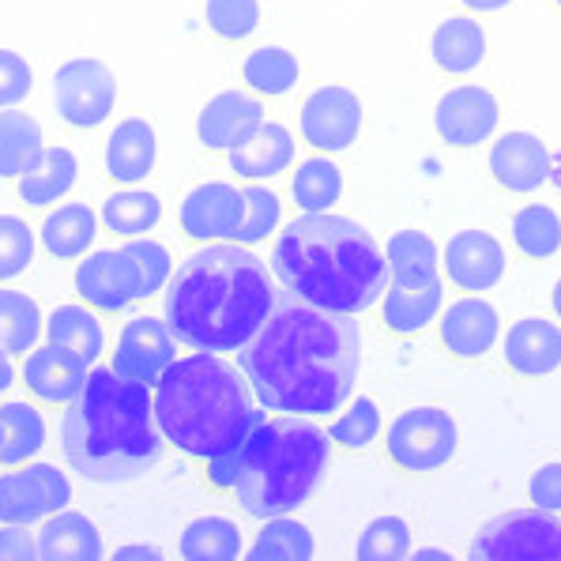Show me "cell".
<instances>
[{"mask_svg": "<svg viewBox=\"0 0 561 561\" xmlns=\"http://www.w3.org/2000/svg\"><path fill=\"white\" fill-rule=\"evenodd\" d=\"M238 366L264 411L321 419L355 396L362 328L351 313L279 290L267 321L238 351Z\"/></svg>", "mask_w": 561, "mask_h": 561, "instance_id": "cell-1", "label": "cell"}, {"mask_svg": "<svg viewBox=\"0 0 561 561\" xmlns=\"http://www.w3.org/2000/svg\"><path fill=\"white\" fill-rule=\"evenodd\" d=\"M275 283L261 256L238 241L188 253L167 283V324L193 351H241L275 306Z\"/></svg>", "mask_w": 561, "mask_h": 561, "instance_id": "cell-2", "label": "cell"}, {"mask_svg": "<svg viewBox=\"0 0 561 561\" xmlns=\"http://www.w3.org/2000/svg\"><path fill=\"white\" fill-rule=\"evenodd\" d=\"M272 272L283 290L332 313H366L388 290V261L355 219L301 211L275 234Z\"/></svg>", "mask_w": 561, "mask_h": 561, "instance_id": "cell-3", "label": "cell"}, {"mask_svg": "<svg viewBox=\"0 0 561 561\" xmlns=\"http://www.w3.org/2000/svg\"><path fill=\"white\" fill-rule=\"evenodd\" d=\"M60 445L72 471L99 486L144 479L167 448L154 419V388L114 374V366H91L88 385L60 422Z\"/></svg>", "mask_w": 561, "mask_h": 561, "instance_id": "cell-4", "label": "cell"}, {"mask_svg": "<svg viewBox=\"0 0 561 561\" xmlns=\"http://www.w3.org/2000/svg\"><path fill=\"white\" fill-rule=\"evenodd\" d=\"M332 463V437L306 414L261 419L230 453L207 460V482L230 490L256 520L295 513L317 494Z\"/></svg>", "mask_w": 561, "mask_h": 561, "instance_id": "cell-5", "label": "cell"}, {"mask_svg": "<svg viewBox=\"0 0 561 561\" xmlns=\"http://www.w3.org/2000/svg\"><path fill=\"white\" fill-rule=\"evenodd\" d=\"M154 419L170 445L207 463L230 453L264 419V403L241 366L219 351H196L178 358L154 385Z\"/></svg>", "mask_w": 561, "mask_h": 561, "instance_id": "cell-6", "label": "cell"}, {"mask_svg": "<svg viewBox=\"0 0 561 561\" xmlns=\"http://www.w3.org/2000/svg\"><path fill=\"white\" fill-rule=\"evenodd\" d=\"M460 448V430L456 419L442 408H411L388 426L385 453L392 468L408 474L442 471Z\"/></svg>", "mask_w": 561, "mask_h": 561, "instance_id": "cell-7", "label": "cell"}, {"mask_svg": "<svg viewBox=\"0 0 561 561\" xmlns=\"http://www.w3.org/2000/svg\"><path fill=\"white\" fill-rule=\"evenodd\" d=\"M474 561H516L547 558L561 561V520L547 508H513L482 524L471 542Z\"/></svg>", "mask_w": 561, "mask_h": 561, "instance_id": "cell-8", "label": "cell"}, {"mask_svg": "<svg viewBox=\"0 0 561 561\" xmlns=\"http://www.w3.org/2000/svg\"><path fill=\"white\" fill-rule=\"evenodd\" d=\"M117 102V80L102 60L76 57L54 72V106L72 128L106 125Z\"/></svg>", "mask_w": 561, "mask_h": 561, "instance_id": "cell-9", "label": "cell"}, {"mask_svg": "<svg viewBox=\"0 0 561 561\" xmlns=\"http://www.w3.org/2000/svg\"><path fill=\"white\" fill-rule=\"evenodd\" d=\"M72 502V482L54 463H23L0 474V524H42Z\"/></svg>", "mask_w": 561, "mask_h": 561, "instance_id": "cell-10", "label": "cell"}, {"mask_svg": "<svg viewBox=\"0 0 561 561\" xmlns=\"http://www.w3.org/2000/svg\"><path fill=\"white\" fill-rule=\"evenodd\" d=\"M301 140L321 154H340L351 151L362 133V102L355 91L340 88V83H328L317 88L301 102Z\"/></svg>", "mask_w": 561, "mask_h": 561, "instance_id": "cell-11", "label": "cell"}, {"mask_svg": "<svg viewBox=\"0 0 561 561\" xmlns=\"http://www.w3.org/2000/svg\"><path fill=\"white\" fill-rule=\"evenodd\" d=\"M174 362H178V335L167 321L144 313L121 328L117 351H114V374L154 388Z\"/></svg>", "mask_w": 561, "mask_h": 561, "instance_id": "cell-12", "label": "cell"}, {"mask_svg": "<svg viewBox=\"0 0 561 561\" xmlns=\"http://www.w3.org/2000/svg\"><path fill=\"white\" fill-rule=\"evenodd\" d=\"M181 234L196 245L211 241H234L241 219H245V188L230 181H204L181 204Z\"/></svg>", "mask_w": 561, "mask_h": 561, "instance_id": "cell-13", "label": "cell"}, {"mask_svg": "<svg viewBox=\"0 0 561 561\" xmlns=\"http://www.w3.org/2000/svg\"><path fill=\"white\" fill-rule=\"evenodd\" d=\"M76 290L99 313H125L133 301H140V272L125 245L99 249L76 267Z\"/></svg>", "mask_w": 561, "mask_h": 561, "instance_id": "cell-14", "label": "cell"}, {"mask_svg": "<svg viewBox=\"0 0 561 561\" xmlns=\"http://www.w3.org/2000/svg\"><path fill=\"white\" fill-rule=\"evenodd\" d=\"M497 121H502V106L479 83H463V88L445 91L434 110L437 136H442L448 148H460V151L479 148L482 140H490Z\"/></svg>", "mask_w": 561, "mask_h": 561, "instance_id": "cell-15", "label": "cell"}, {"mask_svg": "<svg viewBox=\"0 0 561 561\" xmlns=\"http://www.w3.org/2000/svg\"><path fill=\"white\" fill-rule=\"evenodd\" d=\"M445 279L463 295L494 290L505 279V245L486 230H460L445 241Z\"/></svg>", "mask_w": 561, "mask_h": 561, "instance_id": "cell-16", "label": "cell"}, {"mask_svg": "<svg viewBox=\"0 0 561 561\" xmlns=\"http://www.w3.org/2000/svg\"><path fill=\"white\" fill-rule=\"evenodd\" d=\"M437 335H442V347L456 362H479L502 340V317L486 298L463 295L437 317Z\"/></svg>", "mask_w": 561, "mask_h": 561, "instance_id": "cell-17", "label": "cell"}, {"mask_svg": "<svg viewBox=\"0 0 561 561\" xmlns=\"http://www.w3.org/2000/svg\"><path fill=\"white\" fill-rule=\"evenodd\" d=\"M264 106L261 99L245 91H219L211 102H204L201 117H196V136L207 151L234 154L261 133Z\"/></svg>", "mask_w": 561, "mask_h": 561, "instance_id": "cell-18", "label": "cell"}, {"mask_svg": "<svg viewBox=\"0 0 561 561\" xmlns=\"http://www.w3.org/2000/svg\"><path fill=\"white\" fill-rule=\"evenodd\" d=\"M486 167L505 193L528 196L550 181V148L535 133H505L490 144Z\"/></svg>", "mask_w": 561, "mask_h": 561, "instance_id": "cell-19", "label": "cell"}, {"mask_svg": "<svg viewBox=\"0 0 561 561\" xmlns=\"http://www.w3.org/2000/svg\"><path fill=\"white\" fill-rule=\"evenodd\" d=\"M91 366L72 351L57 347V343H46V347H34L23 358V385L34 400L42 403H57V408H68L76 396L88 385Z\"/></svg>", "mask_w": 561, "mask_h": 561, "instance_id": "cell-20", "label": "cell"}, {"mask_svg": "<svg viewBox=\"0 0 561 561\" xmlns=\"http://www.w3.org/2000/svg\"><path fill=\"white\" fill-rule=\"evenodd\" d=\"M505 366L516 377H550L561 369V324L547 317H524L505 332Z\"/></svg>", "mask_w": 561, "mask_h": 561, "instance_id": "cell-21", "label": "cell"}, {"mask_svg": "<svg viewBox=\"0 0 561 561\" xmlns=\"http://www.w3.org/2000/svg\"><path fill=\"white\" fill-rule=\"evenodd\" d=\"M445 279L422 283H388L385 290V328L392 335H419L442 317Z\"/></svg>", "mask_w": 561, "mask_h": 561, "instance_id": "cell-22", "label": "cell"}, {"mask_svg": "<svg viewBox=\"0 0 561 561\" xmlns=\"http://www.w3.org/2000/svg\"><path fill=\"white\" fill-rule=\"evenodd\" d=\"M159 159V144H154V128L144 117H125L114 125L106 140V174L117 185H140L154 170Z\"/></svg>", "mask_w": 561, "mask_h": 561, "instance_id": "cell-23", "label": "cell"}, {"mask_svg": "<svg viewBox=\"0 0 561 561\" xmlns=\"http://www.w3.org/2000/svg\"><path fill=\"white\" fill-rule=\"evenodd\" d=\"M34 547L42 561H99L102 558V535L83 513L60 508L46 516L42 528L34 531Z\"/></svg>", "mask_w": 561, "mask_h": 561, "instance_id": "cell-24", "label": "cell"}, {"mask_svg": "<svg viewBox=\"0 0 561 561\" xmlns=\"http://www.w3.org/2000/svg\"><path fill=\"white\" fill-rule=\"evenodd\" d=\"M430 57L445 76H468L486 60V31L474 15H448L434 27Z\"/></svg>", "mask_w": 561, "mask_h": 561, "instance_id": "cell-25", "label": "cell"}, {"mask_svg": "<svg viewBox=\"0 0 561 561\" xmlns=\"http://www.w3.org/2000/svg\"><path fill=\"white\" fill-rule=\"evenodd\" d=\"M290 162H295V136H290L287 125H275V121H264L261 133L241 151L230 154V170L245 181L279 178Z\"/></svg>", "mask_w": 561, "mask_h": 561, "instance_id": "cell-26", "label": "cell"}, {"mask_svg": "<svg viewBox=\"0 0 561 561\" xmlns=\"http://www.w3.org/2000/svg\"><path fill=\"white\" fill-rule=\"evenodd\" d=\"M46 154V136H42L38 121L23 110H0V178L31 174Z\"/></svg>", "mask_w": 561, "mask_h": 561, "instance_id": "cell-27", "label": "cell"}, {"mask_svg": "<svg viewBox=\"0 0 561 561\" xmlns=\"http://www.w3.org/2000/svg\"><path fill=\"white\" fill-rule=\"evenodd\" d=\"M46 340L80 355L88 366H94L102 358V351H106V332H102L99 309H91L88 301L83 306H57L46 317Z\"/></svg>", "mask_w": 561, "mask_h": 561, "instance_id": "cell-28", "label": "cell"}, {"mask_svg": "<svg viewBox=\"0 0 561 561\" xmlns=\"http://www.w3.org/2000/svg\"><path fill=\"white\" fill-rule=\"evenodd\" d=\"M99 238V215L88 204H60L42 222V245L57 261H80Z\"/></svg>", "mask_w": 561, "mask_h": 561, "instance_id": "cell-29", "label": "cell"}, {"mask_svg": "<svg viewBox=\"0 0 561 561\" xmlns=\"http://www.w3.org/2000/svg\"><path fill=\"white\" fill-rule=\"evenodd\" d=\"M0 430H4V448H0V463L4 468H20V463L34 460L46 448V419L27 400L0 403Z\"/></svg>", "mask_w": 561, "mask_h": 561, "instance_id": "cell-30", "label": "cell"}, {"mask_svg": "<svg viewBox=\"0 0 561 561\" xmlns=\"http://www.w3.org/2000/svg\"><path fill=\"white\" fill-rule=\"evenodd\" d=\"M388 261V283H422L442 275V253H437L434 238L422 230H400L388 238L385 245Z\"/></svg>", "mask_w": 561, "mask_h": 561, "instance_id": "cell-31", "label": "cell"}, {"mask_svg": "<svg viewBox=\"0 0 561 561\" xmlns=\"http://www.w3.org/2000/svg\"><path fill=\"white\" fill-rule=\"evenodd\" d=\"M76 178H80L76 154L68 148H46L38 167L20 178V201L31 207H49L54 201H65Z\"/></svg>", "mask_w": 561, "mask_h": 561, "instance_id": "cell-32", "label": "cell"}, {"mask_svg": "<svg viewBox=\"0 0 561 561\" xmlns=\"http://www.w3.org/2000/svg\"><path fill=\"white\" fill-rule=\"evenodd\" d=\"M162 219V201L148 188H117V193L106 196L102 204V222H106L110 234L117 238H144L148 230L159 227Z\"/></svg>", "mask_w": 561, "mask_h": 561, "instance_id": "cell-33", "label": "cell"}, {"mask_svg": "<svg viewBox=\"0 0 561 561\" xmlns=\"http://www.w3.org/2000/svg\"><path fill=\"white\" fill-rule=\"evenodd\" d=\"M298 76H301L298 57L283 46L253 49V54L245 57V65H241L245 88L253 94H261V99H283V94H290L298 83Z\"/></svg>", "mask_w": 561, "mask_h": 561, "instance_id": "cell-34", "label": "cell"}, {"mask_svg": "<svg viewBox=\"0 0 561 561\" xmlns=\"http://www.w3.org/2000/svg\"><path fill=\"white\" fill-rule=\"evenodd\" d=\"M185 561H234L241 558V528L227 516H196L178 542Z\"/></svg>", "mask_w": 561, "mask_h": 561, "instance_id": "cell-35", "label": "cell"}, {"mask_svg": "<svg viewBox=\"0 0 561 561\" xmlns=\"http://www.w3.org/2000/svg\"><path fill=\"white\" fill-rule=\"evenodd\" d=\"M46 321H42L38 301L23 290H0V347L8 355H27L38 347Z\"/></svg>", "mask_w": 561, "mask_h": 561, "instance_id": "cell-36", "label": "cell"}, {"mask_svg": "<svg viewBox=\"0 0 561 561\" xmlns=\"http://www.w3.org/2000/svg\"><path fill=\"white\" fill-rule=\"evenodd\" d=\"M317 554L313 531L306 524L283 516H267L264 528L256 531V542L249 547V561H309Z\"/></svg>", "mask_w": 561, "mask_h": 561, "instance_id": "cell-37", "label": "cell"}, {"mask_svg": "<svg viewBox=\"0 0 561 561\" xmlns=\"http://www.w3.org/2000/svg\"><path fill=\"white\" fill-rule=\"evenodd\" d=\"M290 193H295L298 211H332L343 196V174L328 154L317 151L306 159L290 178Z\"/></svg>", "mask_w": 561, "mask_h": 561, "instance_id": "cell-38", "label": "cell"}, {"mask_svg": "<svg viewBox=\"0 0 561 561\" xmlns=\"http://www.w3.org/2000/svg\"><path fill=\"white\" fill-rule=\"evenodd\" d=\"M513 245L528 261H550L561 249V215L547 204H528L513 215Z\"/></svg>", "mask_w": 561, "mask_h": 561, "instance_id": "cell-39", "label": "cell"}, {"mask_svg": "<svg viewBox=\"0 0 561 561\" xmlns=\"http://www.w3.org/2000/svg\"><path fill=\"white\" fill-rule=\"evenodd\" d=\"M204 27L219 42H245L261 27V0H204Z\"/></svg>", "mask_w": 561, "mask_h": 561, "instance_id": "cell-40", "label": "cell"}, {"mask_svg": "<svg viewBox=\"0 0 561 561\" xmlns=\"http://www.w3.org/2000/svg\"><path fill=\"white\" fill-rule=\"evenodd\" d=\"M328 437H332V445L347 448V453L369 448L381 437V411H377V403L369 400V396H358V400L328 426Z\"/></svg>", "mask_w": 561, "mask_h": 561, "instance_id": "cell-41", "label": "cell"}, {"mask_svg": "<svg viewBox=\"0 0 561 561\" xmlns=\"http://www.w3.org/2000/svg\"><path fill=\"white\" fill-rule=\"evenodd\" d=\"M411 558V528L403 516H377L358 539V561H403Z\"/></svg>", "mask_w": 561, "mask_h": 561, "instance_id": "cell-42", "label": "cell"}, {"mask_svg": "<svg viewBox=\"0 0 561 561\" xmlns=\"http://www.w3.org/2000/svg\"><path fill=\"white\" fill-rule=\"evenodd\" d=\"M279 219H283L279 196L264 185H245V219H241L234 241L238 245H256V241H264L267 234L279 230Z\"/></svg>", "mask_w": 561, "mask_h": 561, "instance_id": "cell-43", "label": "cell"}, {"mask_svg": "<svg viewBox=\"0 0 561 561\" xmlns=\"http://www.w3.org/2000/svg\"><path fill=\"white\" fill-rule=\"evenodd\" d=\"M34 230L15 215H0V283L23 275L34 261Z\"/></svg>", "mask_w": 561, "mask_h": 561, "instance_id": "cell-44", "label": "cell"}, {"mask_svg": "<svg viewBox=\"0 0 561 561\" xmlns=\"http://www.w3.org/2000/svg\"><path fill=\"white\" fill-rule=\"evenodd\" d=\"M125 249L133 253L136 272H140V301H148L159 295V290H167L170 275H174V261H170L167 245L148 241V238H133Z\"/></svg>", "mask_w": 561, "mask_h": 561, "instance_id": "cell-45", "label": "cell"}, {"mask_svg": "<svg viewBox=\"0 0 561 561\" xmlns=\"http://www.w3.org/2000/svg\"><path fill=\"white\" fill-rule=\"evenodd\" d=\"M34 88V72L15 49H0V110L20 106Z\"/></svg>", "mask_w": 561, "mask_h": 561, "instance_id": "cell-46", "label": "cell"}, {"mask_svg": "<svg viewBox=\"0 0 561 561\" xmlns=\"http://www.w3.org/2000/svg\"><path fill=\"white\" fill-rule=\"evenodd\" d=\"M528 494L535 508H547V513H561V463H542L531 474Z\"/></svg>", "mask_w": 561, "mask_h": 561, "instance_id": "cell-47", "label": "cell"}, {"mask_svg": "<svg viewBox=\"0 0 561 561\" xmlns=\"http://www.w3.org/2000/svg\"><path fill=\"white\" fill-rule=\"evenodd\" d=\"M31 558H38L34 531H27V524H4L0 528V561H31Z\"/></svg>", "mask_w": 561, "mask_h": 561, "instance_id": "cell-48", "label": "cell"}, {"mask_svg": "<svg viewBox=\"0 0 561 561\" xmlns=\"http://www.w3.org/2000/svg\"><path fill=\"white\" fill-rule=\"evenodd\" d=\"M15 385H20V369H15V355H8V351L0 347V396H8Z\"/></svg>", "mask_w": 561, "mask_h": 561, "instance_id": "cell-49", "label": "cell"}, {"mask_svg": "<svg viewBox=\"0 0 561 561\" xmlns=\"http://www.w3.org/2000/svg\"><path fill=\"white\" fill-rule=\"evenodd\" d=\"M128 558L162 561V550H159V547H144V542H136V547H121V550H114V561H128Z\"/></svg>", "mask_w": 561, "mask_h": 561, "instance_id": "cell-50", "label": "cell"}, {"mask_svg": "<svg viewBox=\"0 0 561 561\" xmlns=\"http://www.w3.org/2000/svg\"><path fill=\"white\" fill-rule=\"evenodd\" d=\"M460 4L468 8L471 15H490V12H502L513 0H460Z\"/></svg>", "mask_w": 561, "mask_h": 561, "instance_id": "cell-51", "label": "cell"}, {"mask_svg": "<svg viewBox=\"0 0 561 561\" xmlns=\"http://www.w3.org/2000/svg\"><path fill=\"white\" fill-rule=\"evenodd\" d=\"M414 561H453V554L448 550H434V547H426V550H411Z\"/></svg>", "mask_w": 561, "mask_h": 561, "instance_id": "cell-52", "label": "cell"}, {"mask_svg": "<svg viewBox=\"0 0 561 561\" xmlns=\"http://www.w3.org/2000/svg\"><path fill=\"white\" fill-rule=\"evenodd\" d=\"M550 301H554V313H558V321H561V279L554 283V295H550Z\"/></svg>", "mask_w": 561, "mask_h": 561, "instance_id": "cell-53", "label": "cell"}, {"mask_svg": "<svg viewBox=\"0 0 561 561\" xmlns=\"http://www.w3.org/2000/svg\"><path fill=\"white\" fill-rule=\"evenodd\" d=\"M0 448H4V430H0Z\"/></svg>", "mask_w": 561, "mask_h": 561, "instance_id": "cell-54", "label": "cell"}, {"mask_svg": "<svg viewBox=\"0 0 561 561\" xmlns=\"http://www.w3.org/2000/svg\"><path fill=\"white\" fill-rule=\"evenodd\" d=\"M554 4H558V8H561V0H554Z\"/></svg>", "mask_w": 561, "mask_h": 561, "instance_id": "cell-55", "label": "cell"}]
</instances>
